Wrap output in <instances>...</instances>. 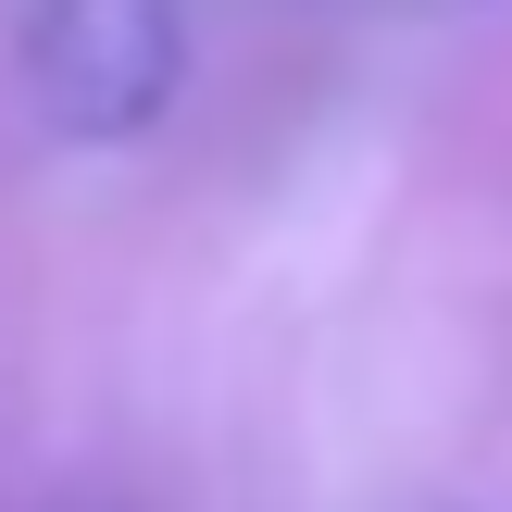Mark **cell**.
Returning a JSON list of instances; mask_svg holds the SVG:
<instances>
[{
  "instance_id": "1",
  "label": "cell",
  "mask_w": 512,
  "mask_h": 512,
  "mask_svg": "<svg viewBox=\"0 0 512 512\" xmlns=\"http://www.w3.org/2000/svg\"><path fill=\"white\" fill-rule=\"evenodd\" d=\"M25 100H38L50 138L75 150H113V138H150L188 75V0H25Z\"/></svg>"
}]
</instances>
